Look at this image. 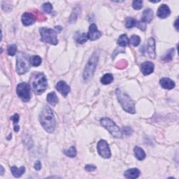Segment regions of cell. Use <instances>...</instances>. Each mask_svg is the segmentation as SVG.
I'll return each mask as SVG.
<instances>
[{
	"label": "cell",
	"instance_id": "6da1fadb",
	"mask_svg": "<svg viewBox=\"0 0 179 179\" xmlns=\"http://www.w3.org/2000/svg\"><path fill=\"white\" fill-rule=\"evenodd\" d=\"M39 121L46 131L48 133H52L55 131L56 127V121L53 112L49 106L43 107L39 116Z\"/></svg>",
	"mask_w": 179,
	"mask_h": 179
},
{
	"label": "cell",
	"instance_id": "7a4b0ae2",
	"mask_svg": "<svg viewBox=\"0 0 179 179\" xmlns=\"http://www.w3.org/2000/svg\"><path fill=\"white\" fill-rule=\"evenodd\" d=\"M30 83L36 94H41L44 93L48 87L46 76L42 72H34L30 78Z\"/></svg>",
	"mask_w": 179,
	"mask_h": 179
},
{
	"label": "cell",
	"instance_id": "3957f363",
	"mask_svg": "<svg viewBox=\"0 0 179 179\" xmlns=\"http://www.w3.org/2000/svg\"><path fill=\"white\" fill-rule=\"evenodd\" d=\"M116 94L117 100H118L119 103L121 104L122 109L129 113H135L136 111H135L134 103L128 94L118 88L116 89Z\"/></svg>",
	"mask_w": 179,
	"mask_h": 179
},
{
	"label": "cell",
	"instance_id": "277c9868",
	"mask_svg": "<svg viewBox=\"0 0 179 179\" xmlns=\"http://www.w3.org/2000/svg\"><path fill=\"white\" fill-rule=\"evenodd\" d=\"M99 61V55L97 53H94L90 58L89 59L88 63L86 66L85 70L83 71V78L85 81H88L93 77L94 73V71L96 70L97 66Z\"/></svg>",
	"mask_w": 179,
	"mask_h": 179
},
{
	"label": "cell",
	"instance_id": "5b68a950",
	"mask_svg": "<svg viewBox=\"0 0 179 179\" xmlns=\"http://www.w3.org/2000/svg\"><path fill=\"white\" fill-rule=\"evenodd\" d=\"M16 71L20 75L25 74L30 70V58L25 53L20 52L17 56Z\"/></svg>",
	"mask_w": 179,
	"mask_h": 179
},
{
	"label": "cell",
	"instance_id": "8992f818",
	"mask_svg": "<svg viewBox=\"0 0 179 179\" xmlns=\"http://www.w3.org/2000/svg\"><path fill=\"white\" fill-rule=\"evenodd\" d=\"M40 34L42 42L54 46L58 43L57 32L55 30L47 27H42L40 29Z\"/></svg>",
	"mask_w": 179,
	"mask_h": 179
},
{
	"label": "cell",
	"instance_id": "52a82bcc",
	"mask_svg": "<svg viewBox=\"0 0 179 179\" xmlns=\"http://www.w3.org/2000/svg\"><path fill=\"white\" fill-rule=\"evenodd\" d=\"M100 123L114 137L117 138V139L122 137V132L121 129L112 120L109 118V117H102L100 120Z\"/></svg>",
	"mask_w": 179,
	"mask_h": 179
},
{
	"label": "cell",
	"instance_id": "ba28073f",
	"mask_svg": "<svg viewBox=\"0 0 179 179\" xmlns=\"http://www.w3.org/2000/svg\"><path fill=\"white\" fill-rule=\"evenodd\" d=\"M16 93L22 101L27 102L31 98V90L29 84L26 83H19L17 86Z\"/></svg>",
	"mask_w": 179,
	"mask_h": 179
},
{
	"label": "cell",
	"instance_id": "9c48e42d",
	"mask_svg": "<svg viewBox=\"0 0 179 179\" xmlns=\"http://www.w3.org/2000/svg\"><path fill=\"white\" fill-rule=\"evenodd\" d=\"M97 150L99 155L104 158H110L111 156L109 145L105 140L101 139L97 144Z\"/></svg>",
	"mask_w": 179,
	"mask_h": 179
},
{
	"label": "cell",
	"instance_id": "30bf717a",
	"mask_svg": "<svg viewBox=\"0 0 179 179\" xmlns=\"http://www.w3.org/2000/svg\"><path fill=\"white\" fill-rule=\"evenodd\" d=\"M87 35H88V38L90 40L94 41L101 37V32L99 31L95 24H92L89 27L88 33Z\"/></svg>",
	"mask_w": 179,
	"mask_h": 179
},
{
	"label": "cell",
	"instance_id": "8fae6325",
	"mask_svg": "<svg viewBox=\"0 0 179 179\" xmlns=\"http://www.w3.org/2000/svg\"><path fill=\"white\" fill-rule=\"evenodd\" d=\"M57 90L62 94L64 97H66L67 94L70 93V87L67 85V83L64 81H60L58 82V83L56 84L55 86Z\"/></svg>",
	"mask_w": 179,
	"mask_h": 179
},
{
	"label": "cell",
	"instance_id": "7c38bea8",
	"mask_svg": "<svg viewBox=\"0 0 179 179\" xmlns=\"http://www.w3.org/2000/svg\"><path fill=\"white\" fill-rule=\"evenodd\" d=\"M36 17L34 15L30 13H25L22 16L21 21L25 26H30L33 25L36 21Z\"/></svg>",
	"mask_w": 179,
	"mask_h": 179
},
{
	"label": "cell",
	"instance_id": "4fadbf2b",
	"mask_svg": "<svg viewBox=\"0 0 179 179\" xmlns=\"http://www.w3.org/2000/svg\"><path fill=\"white\" fill-rule=\"evenodd\" d=\"M146 51L148 54V56L150 58L154 59L155 58V42L153 38H150L148 41L147 46H146Z\"/></svg>",
	"mask_w": 179,
	"mask_h": 179
},
{
	"label": "cell",
	"instance_id": "5bb4252c",
	"mask_svg": "<svg viewBox=\"0 0 179 179\" xmlns=\"http://www.w3.org/2000/svg\"><path fill=\"white\" fill-rule=\"evenodd\" d=\"M154 67V65L151 62H145L141 65V70L144 75L148 76L153 72Z\"/></svg>",
	"mask_w": 179,
	"mask_h": 179
},
{
	"label": "cell",
	"instance_id": "9a60e30c",
	"mask_svg": "<svg viewBox=\"0 0 179 179\" xmlns=\"http://www.w3.org/2000/svg\"><path fill=\"white\" fill-rule=\"evenodd\" d=\"M170 14L171 11L169 7L166 4H162L157 10V16L160 18H166L169 16Z\"/></svg>",
	"mask_w": 179,
	"mask_h": 179
},
{
	"label": "cell",
	"instance_id": "2e32d148",
	"mask_svg": "<svg viewBox=\"0 0 179 179\" xmlns=\"http://www.w3.org/2000/svg\"><path fill=\"white\" fill-rule=\"evenodd\" d=\"M160 84L164 89L166 90H171L175 87L174 81L169 78H162L160 81Z\"/></svg>",
	"mask_w": 179,
	"mask_h": 179
},
{
	"label": "cell",
	"instance_id": "e0dca14e",
	"mask_svg": "<svg viewBox=\"0 0 179 179\" xmlns=\"http://www.w3.org/2000/svg\"><path fill=\"white\" fill-rule=\"evenodd\" d=\"M140 171L136 168L130 169L125 172V177L129 179H135L139 178L140 176Z\"/></svg>",
	"mask_w": 179,
	"mask_h": 179
},
{
	"label": "cell",
	"instance_id": "ac0fdd59",
	"mask_svg": "<svg viewBox=\"0 0 179 179\" xmlns=\"http://www.w3.org/2000/svg\"><path fill=\"white\" fill-rule=\"evenodd\" d=\"M153 12L152 11V9H148L146 10H145L143 13V16H142V21L144 22H151V20H153Z\"/></svg>",
	"mask_w": 179,
	"mask_h": 179
},
{
	"label": "cell",
	"instance_id": "d6986e66",
	"mask_svg": "<svg viewBox=\"0 0 179 179\" xmlns=\"http://www.w3.org/2000/svg\"><path fill=\"white\" fill-rule=\"evenodd\" d=\"M11 171L12 173L13 176L16 178H20L25 171V167H20V168H18L17 167H11Z\"/></svg>",
	"mask_w": 179,
	"mask_h": 179
},
{
	"label": "cell",
	"instance_id": "ffe728a7",
	"mask_svg": "<svg viewBox=\"0 0 179 179\" xmlns=\"http://www.w3.org/2000/svg\"><path fill=\"white\" fill-rule=\"evenodd\" d=\"M134 152L135 157L139 160H143L145 158V153L141 148L139 146H135L134 148Z\"/></svg>",
	"mask_w": 179,
	"mask_h": 179
},
{
	"label": "cell",
	"instance_id": "44dd1931",
	"mask_svg": "<svg viewBox=\"0 0 179 179\" xmlns=\"http://www.w3.org/2000/svg\"><path fill=\"white\" fill-rule=\"evenodd\" d=\"M75 39L76 42L78 43V44H83V43H86L88 40V35H87L86 33H77L75 35Z\"/></svg>",
	"mask_w": 179,
	"mask_h": 179
},
{
	"label": "cell",
	"instance_id": "7402d4cb",
	"mask_svg": "<svg viewBox=\"0 0 179 179\" xmlns=\"http://www.w3.org/2000/svg\"><path fill=\"white\" fill-rule=\"evenodd\" d=\"M47 101L48 103L51 106H55L58 103V98L54 92H52L48 94Z\"/></svg>",
	"mask_w": 179,
	"mask_h": 179
},
{
	"label": "cell",
	"instance_id": "603a6c76",
	"mask_svg": "<svg viewBox=\"0 0 179 179\" xmlns=\"http://www.w3.org/2000/svg\"><path fill=\"white\" fill-rule=\"evenodd\" d=\"M117 43L120 46L125 47L129 44V39H128V37H127V36L125 34H123L120 36L118 39H117Z\"/></svg>",
	"mask_w": 179,
	"mask_h": 179
},
{
	"label": "cell",
	"instance_id": "cb8c5ba5",
	"mask_svg": "<svg viewBox=\"0 0 179 179\" xmlns=\"http://www.w3.org/2000/svg\"><path fill=\"white\" fill-rule=\"evenodd\" d=\"M113 81V76L111 74H106L101 78V83L103 85H109Z\"/></svg>",
	"mask_w": 179,
	"mask_h": 179
},
{
	"label": "cell",
	"instance_id": "d4e9b609",
	"mask_svg": "<svg viewBox=\"0 0 179 179\" xmlns=\"http://www.w3.org/2000/svg\"><path fill=\"white\" fill-rule=\"evenodd\" d=\"M80 13H81L80 7H78V6L76 7V8L73 10V12L71 13V15L70 18V22H71V23L75 22L76 20H77L78 15L80 14Z\"/></svg>",
	"mask_w": 179,
	"mask_h": 179
},
{
	"label": "cell",
	"instance_id": "484cf974",
	"mask_svg": "<svg viewBox=\"0 0 179 179\" xmlns=\"http://www.w3.org/2000/svg\"><path fill=\"white\" fill-rule=\"evenodd\" d=\"M129 43L130 44L133 46H138L141 43V38L137 35H132L129 39Z\"/></svg>",
	"mask_w": 179,
	"mask_h": 179
},
{
	"label": "cell",
	"instance_id": "4316f807",
	"mask_svg": "<svg viewBox=\"0 0 179 179\" xmlns=\"http://www.w3.org/2000/svg\"><path fill=\"white\" fill-rule=\"evenodd\" d=\"M64 153L67 156V157H75L76 156V154H77V152H76V148L74 146H71L68 150H65L64 151Z\"/></svg>",
	"mask_w": 179,
	"mask_h": 179
},
{
	"label": "cell",
	"instance_id": "83f0119b",
	"mask_svg": "<svg viewBox=\"0 0 179 179\" xmlns=\"http://www.w3.org/2000/svg\"><path fill=\"white\" fill-rule=\"evenodd\" d=\"M42 60L41 57H39V55H34L32 56L31 60H30V63L31 65L34 66H39L41 64H42Z\"/></svg>",
	"mask_w": 179,
	"mask_h": 179
},
{
	"label": "cell",
	"instance_id": "f1b7e54d",
	"mask_svg": "<svg viewBox=\"0 0 179 179\" xmlns=\"http://www.w3.org/2000/svg\"><path fill=\"white\" fill-rule=\"evenodd\" d=\"M125 25H126V27L128 28V29L134 27L137 25V20L133 18H127L126 19V22H125Z\"/></svg>",
	"mask_w": 179,
	"mask_h": 179
},
{
	"label": "cell",
	"instance_id": "f546056e",
	"mask_svg": "<svg viewBox=\"0 0 179 179\" xmlns=\"http://www.w3.org/2000/svg\"><path fill=\"white\" fill-rule=\"evenodd\" d=\"M174 54V49L173 48H171L168 51V53L165 55V57L162 58V60L165 62H169L173 58V55Z\"/></svg>",
	"mask_w": 179,
	"mask_h": 179
},
{
	"label": "cell",
	"instance_id": "4dcf8cb0",
	"mask_svg": "<svg viewBox=\"0 0 179 179\" xmlns=\"http://www.w3.org/2000/svg\"><path fill=\"white\" fill-rule=\"evenodd\" d=\"M42 10L46 14H50L53 11V6L49 2H46L42 5Z\"/></svg>",
	"mask_w": 179,
	"mask_h": 179
},
{
	"label": "cell",
	"instance_id": "1f68e13d",
	"mask_svg": "<svg viewBox=\"0 0 179 179\" xmlns=\"http://www.w3.org/2000/svg\"><path fill=\"white\" fill-rule=\"evenodd\" d=\"M17 51V46L16 44H11L8 47V49H7V52H8V54L10 56H14L16 55Z\"/></svg>",
	"mask_w": 179,
	"mask_h": 179
},
{
	"label": "cell",
	"instance_id": "d6a6232c",
	"mask_svg": "<svg viewBox=\"0 0 179 179\" xmlns=\"http://www.w3.org/2000/svg\"><path fill=\"white\" fill-rule=\"evenodd\" d=\"M132 7L136 10L141 9L143 7V2L141 0H135L132 2Z\"/></svg>",
	"mask_w": 179,
	"mask_h": 179
},
{
	"label": "cell",
	"instance_id": "836d02e7",
	"mask_svg": "<svg viewBox=\"0 0 179 179\" xmlns=\"http://www.w3.org/2000/svg\"><path fill=\"white\" fill-rule=\"evenodd\" d=\"M35 13V17H36V19L39 20V21H44V20H46V17L43 16V15L42 14V13L39 12V11H34Z\"/></svg>",
	"mask_w": 179,
	"mask_h": 179
},
{
	"label": "cell",
	"instance_id": "e575fe53",
	"mask_svg": "<svg viewBox=\"0 0 179 179\" xmlns=\"http://www.w3.org/2000/svg\"><path fill=\"white\" fill-rule=\"evenodd\" d=\"M127 66V62L126 60H121L119 61L116 64V68L119 69V70H122V69H125Z\"/></svg>",
	"mask_w": 179,
	"mask_h": 179
},
{
	"label": "cell",
	"instance_id": "d590c367",
	"mask_svg": "<svg viewBox=\"0 0 179 179\" xmlns=\"http://www.w3.org/2000/svg\"><path fill=\"white\" fill-rule=\"evenodd\" d=\"M133 132V130L130 127H122V133L124 134L127 135V136H129V135H131Z\"/></svg>",
	"mask_w": 179,
	"mask_h": 179
},
{
	"label": "cell",
	"instance_id": "8d00e7d4",
	"mask_svg": "<svg viewBox=\"0 0 179 179\" xmlns=\"http://www.w3.org/2000/svg\"><path fill=\"white\" fill-rule=\"evenodd\" d=\"M137 26L139 27V29L141 30L142 31H144L146 29V25H145V22L142 21H138L137 22Z\"/></svg>",
	"mask_w": 179,
	"mask_h": 179
},
{
	"label": "cell",
	"instance_id": "74e56055",
	"mask_svg": "<svg viewBox=\"0 0 179 179\" xmlns=\"http://www.w3.org/2000/svg\"><path fill=\"white\" fill-rule=\"evenodd\" d=\"M19 115L16 113L14 115V116H13L11 117V120H12L13 122H14V126H16V125H18V122L19 121Z\"/></svg>",
	"mask_w": 179,
	"mask_h": 179
},
{
	"label": "cell",
	"instance_id": "f35d334b",
	"mask_svg": "<svg viewBox=\"0 0 179 179\" xmlns=\"http://www.w3.org/2000/svg\"><path fill=\"white\" fill-rule=\"evenodd\" d=\"M85 169L87 171L92 172V171H94V170L96 169V167L95 166H93V165H88L86 166Z\"/></svg>",
	"mask_w": 179,
	"mask_h": 179
},
{
	"label": "cell",
	"instance_id": "ab89813d",
	"mask_svg": "<svg viewBox=\"0 0 179 179\" xmlns=\"http://www.w3.org/2000/svg\"><path fill=\"white\" fill-rule=\"evenodd\" d=\"M34 169L37 171H39L42 169V164L40 161H37L34 164Z\"/></svg>",
	"mask_w": 179,
	"mask_h": 179
},
{
	"label": "cell",
	"instance_id": "60d3db41",
	"mask_svg": "<svg viewBox=\"0 0 179 179\" xmlns=\"http://www.w3.org/2000/svg\"><path fill=\"white\" fill-rule=\"evenodd\" d=\"M19 129H20V127L18 126V125H16V126H14V131L15 132H18L19 131Z\"/></svg>",
	"mask_w": 179,
	"mask_h": 179
},
{
	"label": "cell",
	"instance_id": "b9f144b4",
	"mask_svg": "<svg viewBox=\"0 0 179 179\" xmlns=\"http://www.w3.org/2000/svg\"><path fill=\"white\" fill-rule=\"evenodd\" d=\"M175 27H176V30H178V18L176 20V21H175Z\"/></svg>",
	"mask_w": 179,
	"mask_h": 179
},
{
	"label": "cell",
	"instance_id": "7bdbcfd3",
	"mask_svg": "<svg viewBox=\"0 0 179 179\" xmlns=\"http://www.w3.org/2000/svg\"><path fill=\"white\" fill-rule=\"evenodd\" d=\"M1 172H0V174H1V176L2 175H3L4 174V167H2V166H1Z\"/></svg>",
	"mask_w": 179,
	"mask_h": 179
},
{
	"label": "cell",
	"instance_id": "ee69618b",
	"mask_svg": "<svg viewBox=\"0 0 179 179\" xmlns=\"http://www.w3.org/2000/svg\"><path fill=\"white\" fill-rule=\"evenodd\" d=\"M55 29H57V30H59V32L61 30H62V27H60V26H57V27H55Z\"/></svg>",
	"mask_w": 179,
	"mask_h": 179
}]
</instances>
